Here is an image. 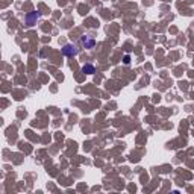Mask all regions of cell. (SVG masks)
<instances>
[{"mask_svg":"<svg viewBox=\"0 0 194 194\" xmlns=\"http://www.w3.org/2000/svg\"><path fill=\"white\" fill-rule=\"evenodd\" d=\"M62 53L65 56H76L77 55V47L72 46V44H65L64 49H62Z\"/></svg>","mask_w":194,"mask_h":194,"instance_id":"1","label":"cell"},{"mask_svg":"<svg viewBox=\"0 0 194 194\" xmlns=\"http://www.w3.org/2000/svg\"><path fill=\"white\" fill-rule=\"evenodd\" d=\"M94 42H96V41H94L93 38H90V37H84V38H82V44H84L85 47H88V49H91V47L94 46Z\"/></svg>","mask_w":194,"mask_h":194,"instance_id":"2","label":"cell"},{"mask_svg":"<svg viewBox=\"0 0 194 194\" xmlns=\"http://www.w3.org/2000/svg\"><path fill=\"white\" fill-rule=\"evenodd\" d=\"M82 72H84V73H88V74H93V73L96 72V70H94V67H93V65H85V67L82 68Z\"/></svg>","mask_w":194,"mask_h":194,"instance_id":"3","label":"cell"}]
</instances>
